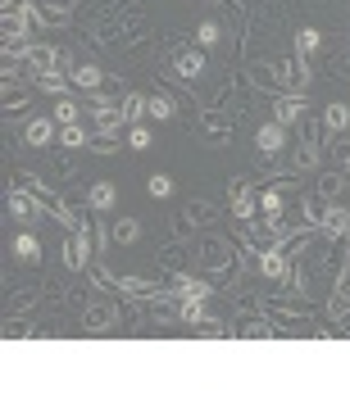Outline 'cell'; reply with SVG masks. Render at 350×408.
Returning <instances> with one entry per match:
<instances>
[{
  "label": "cell",
  "instance_id": "6da1fadb",
  "mask_svg": "<svg viewBox=\"0 0 350 408\" xmlns=\"http://www.w3.org/2000/svg\"><path fill=\"white\" fill-rule=\"evenodd\" d=\"M91 114H96V127H100V136H114V132L123 127V105H110V100H96V109H91Z\"/></svg>",
  "mask_w": 350,
  "mask_h": 408
},
{
  "label": "cell",
  "instance_id": "7a4b0ae2",
  "mask_svg": "<svg viewBox=\"0 0 350 408\" xmlns=\"http://www.w3.org/2000/svg\"><path fill=\"white\" fill-rule=\"evenodd\" d=\"M255 145H260V154H278L286 145V127L282 123H264V127L255 132Z\"/></svg>",
  "mask_w": 350,
  "mask_h": 408
},
{
  "label": "cell",
  "instance_id": "3957f363",
  "mask_svg": "<svg viewBox=\"0 0 350 408\" xmlns=\"http://www.w3.org/2000/svg\"><path fill=\"white\" fill-rule=\"evenodd\" d=\"M305 119V100L300 96H282L273 105V123H282V127H291V123H300Z\"/></svg>",
  "mask_w": 350,
  "mask_h": 408
},
{
  "label": "cell",
  "instance_id": "277c9868",
  "mask_svg": "<svg viewBox=\"0 0 350 408\" xmlns=\"http://www.w3.org/2000/svg\"><path fill=\"white\" fill-rule=\"evenodd\" d=\"M82 323H87V332H110V327L119 323V309H114V304H91Z\"/></svg>",
  "mask_w": 350,
  "mask_h": 408
},
{
  "label": "cell",
  "instance_id": "5b68a950",
  "mask_svg": "<svg viewBox=\"0 0 350 408\" xmlns=\"http://www.w3.org/2000/svg\"><path fill=\"white\" fill-rule=\"evenodd\" d=\"M64 263L68 268H82L87 263V227H73V236L64 245Z\"/></svg>",
  "mask_w": 350,
  "mask_h": 408
},
{
  "label": "cell",
  "instance_id": "8992f818",
  "mask_svg": "<svg viewBox=\"0 0 350 408\" xmlns=\"http://www.w3.org/2000/svg\"><path fill=\"white\" fill-rule=\"evenodd\" d=\"M10 214L19 218V223H32V218L41 214V204H37L32 195H23V191H10Z\"/></svg>",
  "mask_w": 350,
  "mask_h": 408
},
{
  "label": "cell",
  "instance_id": "52a82bcc",
  "mask_svg": "<svg viewBox=\"0 0 350 408\" xmlns=\"http://www.w3.org/2000/svg\"><path fill=\"white\" fill-rule=\"evenodd\" d=\"M173 68H177V77H200V73H205V54H200V50H182L173 59Z\"/></svg>",
  "mask_w": 350,
  "mask_h": 408
},
{
  "label": "cell",
  "instance_id": "ba28073f",
  "mask_svg": "<svg viewBox=\"0 0 350 408\" xmlns=\"http://www.w3.org/2000/svg\"><path fill=\"white\" fill-rule=\"evenodd\" d=\"M23 141H28V145H50V141H55L50 119H32V123H28V132H23Z\"/></svg>",
  "mask_w": 350,
  "mask_h": 408
},
{
  "label": "cell",
  "instance_id": "9c48e42d",
  "mask_svg": "<svg viewBox=\"0 0 350 408\" xmlns=\"http://www.w3.org/2000/svg\"><path fill=\"white\" fill-rule=\"evenodd\" d=\"M318 223H323V232H328V236H346V232H350V209H328Z\"/></svg>",
  "mask_w": 350,
  "mask_h": 408
},
{
  "label": "cell",
  "instance_id": "30bf717a",
  "mask_svg": "<svg viewBox=\"0 0 350 408\" xmlns=\"http://www.w3.org/2000/svg\"><path fill=\"white\" fill-rule=\"evenodd\" d=\"M260 272H264V277H282V272H286V258H282V249H278V245H269L260 254Z\"/></svg>",
  "mask_w": 350,
  "mask_h": 408
},
{
  "label": "cell",
  "instance_id": "8fae6325",
  "mask_svg": "<svg viewBox=\"0 0 350 408\" xmlns=\"http://www.w3.org/2000/svg\"><path fill=\"white\" fill-rule=\"evenodd\" d=\"M100 82H105V73H100L96 64H77L73 68V86H82V91H96Z\"/></svg>",
  "mask_w": 350,
  "mask_h": 408
},
{
  "label": "cell",
  "instance_id": "7c38bea8",
  "mask_svg": "<svg viewBox=\"0 0 350 408\" xmlns=\"http://www.w3.org/2000/svg\"><path fill=\"white\" fill-rule=\"evenodd\" d=\"M255 209H260V195H255L251 186H237V204H232V214H237V218H255Z\"/></svg>",
  "mask_w": 350,
  "mask_h": 408
},
{
  "label": "cell",
  "instance_id": "4fadbf2b",
  "mask_svg": "<svg viewBox=\"0 0 350 408\" xmlns=\"http://www.w3.org/2000/svg\"><path fill=\"white\" fill-rule=\"evenodd\" d=\"M87 200H91V209H100V214H105V209H114L119 191H114L110 182H96V186H91V195H87Z\"/></svg>",
  "mask_w": 350,
  "mask_h": 408
},
{
  "label": "cell",
  "instance_id": "5bb4252c",
  "mask_svg": "<svg viewBox=\"0 0 350 408\" xmlns=\"http://www.w3.org/2000/svg\"><path fill=\"white\" fill-rule=\"evenodd\" d=\"M142 114H150V100H146V96H137V91H128V96H123V119H128V123H137Z\"/></svg>",
  "mask_w": 350,
  "mask_h": 408
},
{
  "label": "cell",
  "instance_id": "9a60e30c",
  "mask_svg": "<svg viewBox=\"0 0 350 408\" xmlns=\"http://www.w3.org/2000/svg\"><path fill=\"white\" fill-rule=\"evenodd\" d=\"M209 286L200 277H177V300H205Z\"/></svg>",
  "mask_w": 350,
  "mask_h": 408
},
{
  "label": "cell",
  "instance_id": "2e32d148",
  "mask_svg": "<svg viewBox=\"0 0 350 408\" xmlns=\"http://www.w3.org/2000/svg\"><path fill=\"white\" fill-rule=\"evenodd\" d=\"M114 241H119V245H132V241L142 236V223H137V218H119V223H114V232H110Z\"/></svg>",
  "mask_w": 350,
  "mask_h": 408
},
{
  "label": "cell",
  "instance_id": "e0dca14e",
  "mask_svg": "<svg viewBox=\"0 0 350 408\" xmlns=\"http://www.w3.org/2000/svg\"><path fill=\"white\" fill-rule=\"evenodd\" d=\"M173 114H177V109H173V96H168V91H155V96H150V119L168 123Z\"/></svg>",
  "mask_w": 350,
  "mask_h": 408
},
{
  "label": "cell",
  "instance_id": "ac0fdd59",
  "mask_svg": "<svg viewBox=\"0 0 350 408\" xmlns=\"http://www.w3.org/2000/svg\"><path fill=\"white\" fill-rule=\"evenodd\" d=\"M323 123H328V132H346L350 127V105H328Z\"/></svg>",
  "mask_w": 350,
  "mask_h": 408
},
{
  "label": "cell",
  "instance_id": "d6986e66",
  "mask_svg": "<svg viewBox=\"0 0 350 408\" xmlns=\"http://www.w3.org/2000/svg\"><path fill=\"white\" fill-rule=\"evenodd\" d=\"M318 41H323V37H318L314 28H305V32H295V54H300V59H309V54L318 50Z\"/></svg>",
  "mask_w": 350,
  "mask_h": 408
},
{
  "label": "cell",
  "instance_id": "ffe728a7",
  "mask_svg": "<svg viewBox=\"0 0 350 408\" xmlns=\"http://www.w3.org/2000/svg\"><path fill=\"white\" fill-rule=\"evenodd\" d=\"M68 82H73V77H59V73H50V68L37 77V86H41V91H50V96H64V86H68Z\"/></svg>",
  "mask_w": 350,
  "mask_h": 408
},
{
  "label": "cell",
  "instance_id": "44dd1931",
  "mask_svg": "<svg viewBox=\"0 0 350 408\" xmlns=\"http://www.w3.org/2000/svg\"><path fill=\"white\" fill-rule=\"evenodd\" d=\"M260 209L269 214V223L278 227V218H282V195H278V191H264V195H260Z\"/></svg>",
  "mask_w": 350,
  "mask_h": 408
},
{
  "label": "cell",
  "instance_id": "7402d4cb",
  "mask_svg": "<svg viewBox=\"0 0 350 408\" xmlns=\"http://www.w3.org/2000/svg\"><path fill=\"white\" fill-rule=\"evenodd\" d=\"M146 191H150L155 200H164V195H173V177H164V172H155L150 182H146Z\"/></svg>",
  "mask_w": 350,
  "mask_h": 408
},
{
  "label": "cell",
  "instance_id": "603a6c76",
  "mask_svg": "<svg viewBox=\"0 0 350 408\" xmlns=\"http://www.w3.org/2000/svg\"><path fill=\"white\" fill-rule=\"evenodd\" d=\"M82 141H87V132L77 127V123H68V127H59V145H68V150H77Z\"/></svg>",
  "mask_w": 350,
  "mask_h": 408
},
{
  "label": "cell",
  "instance_id": "cb8c5ba5",
  "mask_svg": "<svg viewBox=\"0 0 350 408\" xmlns=\"http://www.w3.org/2000/svg\"><path fill=\"white\" fill-rule=\"evenodd\" d=\"M14 254H19V258H23V263H32V258H37V254H41V245H37V241H32V236H19V241H14Z\"/></svg>",
  "mask_w": 350,
  "mask_h": 408
},
{
  "label": "cell",
  "instance_id": "d4e9b609",
  "mask_svg": "<svg viewBox=\"0 0 350 408\" xmlns=\"http://www.w3.org/2000/svg\"><path fill=\"white\" fill-rule=\"evenodd\" d=\"M295 168H300V172H305V168H318V150L309 145V141L300 145V150H295Z\"/></svg>",
  "mask_w": 350,
  "mask_h": 408
},
{
  "label": "cell",
  "instance_id": "484cf974",
  "mask_svg": "<svg viewBox=\"0 0 350 408\" xmlns=\"http://www.w3.org/2000/svg\"><path fill=\"white\" fill-rule=\"evenodd\" d=\"M55 119H59V127L77 123V105H73V100H59V105H55Z\"/></svg>",
  "mask_w": 350,
  "mask_h": 408
},
{
  "label": "cell",
  "instance_id": "4316f807",
  "mask_svg": "<svg viewBox=\"0 0 350 408\" xmlns=\"http://www.w3.org/2000/svg\"><path fill=\"white\" fill-rule=\"evenodd\" d=\"M328 309H332V318H341V313H350V286H341L337 295H332V304H328Z\"/></svg>",
  "mask_w": 350,
  "mask_h": 408
},
{
  "label": "cell",
  "instance_id": "83f0119b",
  "mask_svg": "<svg viewBox=\"0 0 350 408\" xmlns=\"http://www.w3.org/2000/svg\"><path fill=\"white\" fill-rule=\"evenodd\" d=\"M196 41L205 45V50H209V45H219V23H200V32H196Z\"/></svg>",
  "mask_w": 350,
  "mask_h": 408
},
{
  "label": "cell",
  "instance_id": "f1b7e54d",
  "mask_svg": "<svg viewBox=\"0 0 350 408\" xmlns=\"http://www.w3.org/2000/svg\"><path fill=\"white\" fill-rule=\"evenodd\" d=\"M182 323H205V309H200V300H182Z\"/></svg>",
  "mask_w": 350,
  "mask_h": 408
},
{
  "label": "cell",
  "instance_id": "f546056e",
  "mask_svg": "<svg viewBox=\"0 0 350 408\" xmlns=\"http://www.w3.org/2000/svg\"><path fill=\"white\" fill-rule=\"evenodd\" d=\"M241 336H251V340H264V336H278V327H269V323H251V327H241Z\"/></svg>",
  "mask_w": 350,
  "mask_h": 408
},
{
  "label": "cell",
  "instance_id": "4dcf8cb0",
  "mask_svg": "<svg viewBox=\"0 0 350 408\" xmlns=\"http://www.w3.org/2000/svg\"><path fill=\"white\" fill-rule=\"evenodd\" d=\"M341 186H346V177H341V172H332V177H323V186H318V191H323V200H332Z\"/></svg>",
  "mask_w": 350,
  "mask_h": 408
},
{
  "label": "cell",
  "instance_id": "1f68e13d",
  "mask_svg": "<svg viewBox=\"0 0 350 408\" xmlns=\"http://www.w3.org/2000/svg\"><path fill=\"white\" fill-rule=\"evenodd\" d=\"M123 290H128V295H150V281H137V277H123Z\"/></svg>",
  "mask_w": 350,
  "mask_h": 408
},
{
  "label": "cell",
  "instance_id": "d6a6232c",
  "mask_svg": "<svg viewBox=\"0 0 350 408\" xmlns=\"http://www.w3.org/2000/svg\"><path fill=\"white\" fill-rule=\"evenodd\" d=\"M128 145H132V150H146V145H150V132H146V127H132Z\"/></svg>",
  "mask_w": 350,
  "mask_h": 408
},
{
  "label": "cell",
  "instance_id": "836d02e7",
  "mask_svg": "<svg viewBox=\"0 0 350 408\" xmlns=\"http://www.w3.org/2000/svg\"><path fill=\"white\" fill-rule=\"evenodd\" d=\"M200 332H205V336H228V327L214 323V318H205V323H200Z\"/></svg>",
  "mask_w": 350,
  "mask_h": 408
},
{
  "label": "cell",
  "instance_id": "e575fe53",
  "mask_svg": "<svg viewBox=\"0 0 350 408\" xmlns=\"http://www.w3.org/2000/svg\"><path fill=\"white\" fill-rule=\"evenodd\" d=\"M91 150H96V154H114V141L110 136H96V141H91Z\"/></svg>",
  "mask_w": 350,
  "mask_h": 408
},
{
  "label": "cell",
  "instance_id": "d590c367",
  "mask_svg": "<svg viewBox=\"0 0 350 408\" xmlns=\"http://www.w3.org/2000/svg\"><path fill=\"white\" fill-rule=\"evenodd\" d=\"M337 159H346V172H350V145H346V150L337 145Z\"/></svg>",
  "mask_w": 350,
  "mask_h": 408
}]
</instances>
